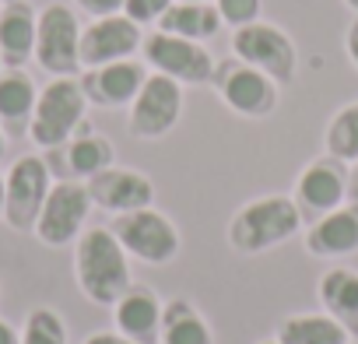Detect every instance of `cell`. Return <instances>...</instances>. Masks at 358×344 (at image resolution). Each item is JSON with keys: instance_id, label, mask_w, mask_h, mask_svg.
<instances>
[{"instance_id": "obj_1", "label": "cell", "mask_w": 358, "mask_h": 344, "mask_svg": "<svg viewBox=\"0 0 358 344\" xmlns=\"http://www.w3.org/2000/svg\"><path fill=\"white\" fill-rule=\"evenodd\" d=\"M74 281L95 306H116L134 285L130 257L113 229H85L74 246Z\"/></svg>"}, {"instance_id": "obj_2", "label": "cell", "mask_w": 358, "mask_h": 344, "mask_svg": "<svg viewBox=\"0 0 358 344\" xmlns=\"http://www.w3.org/2000/svg\"><path fill=\"white\" fill-rule=\"evenodd\" d=\"M302 229V211L285 194H267L250 204H243L229 222V243L243 257L267 253L288 239H295Z\"/></svg>"}, {"instance_id": "obj_3", "label": "cell", "mask_w": 358, "mask_h": 344, "mask_svg": "<svg viewBox=\"0 0 358 344\" xmlns=\"http://www.w3.org/2000/svg\"><path fill=\"white\" fill-rule=\"evenodd\" d=\"M85 113H88V99H85L81 81L78 78H53L36 99V113L29 123L32 144L46 148V151L64 148L78 134V127L85 123Z\"/></svg>"}, {"instance_id": "obj_4", "label": "cell", "mask_w": 358, "mask_h": 344, "mask_svg": "<svg viewBox=\"0 0 358 344\" xmlns=\"http://www.w3.org/2000/svg\"><path fill=\"white\" fill-rule=\"evenodd\" d=\"M81 22L71 4H46L36 22V64L53 78L81 74Z\"/></svg>"}, {"instance_id": "obj_5", "label": "cell", "mask_w": 358, "mask_h": 344, "mask_svg": "<svg viewBox=\"0 0 358 344\" xmlns=\"http://www.w3.org/2000/svg\"><path fill=\"white\" fill-rule=\"evenodd\" d=\"M232 57L264 71L278 85L295 81V71H299V50H295L292 36L271 22H253V25L232 29Z\"/></svg>"}, {"instance_id": "obj_6", "label": "cell", "mask_w": 358, "mask_h": 344, "mask_svg": "<svg viewBox=\"0 0 358 344\" xmlns=\"http://www.w3.org/2000/svg\"><path fill=\"white\" fill-rule=\"evenodd\" d=\"M113 236L120 239L127 257H134L141 264H151V267H165L179 257V229L172 225L169 215H162L155 208L116 215L113 218Z\"/></svg>"}, {"instance_id": "obj_7", "label": "cell", "mask_w": 358, "mask_h": 344, "mask_svg": "<svg viewBox=\"0 0 358 344\" xmlns=\"http://www.w3.org/2000/svg\"><path fill=\"white\" fill-rule=\"evenodd\" d=\"M215 92L222 95V102L236 113V116H246V120H264L278 109V99H281V85L274 78H267L264 71L243 64V60H222L215 67V78H211Z\"/></svg>"}, {"instance_id": "obj_8", "label": "cell", "mask_w": 358, "mask_h": 344, "mask_svg": "<svg viewBox=\"0 0 358 344\" xmlns=\"http://www.w3.org/2000/svg\"><path fill=\"white\" fill-rule=\"evenodd\" d=\"M141 57L155 74H165L179 85H211L215 78V57L204 43H190V39H179L169 32H151L141 43Z\"/></svg>"}, {"instance_id": "obj_9", "label": "cell", "mask_w": 358, "mask_h": 344, "mask_svg": "<svg viewBox=\"0 0 358 344\" xmlns=\"http://www.w3.org/2000/svg\"><path fill=\"white\" fill-rule=\"evenodd\" d=\"M50 165L39 155H22L4 176V225L15 232H32L39 211L50 197Z\"/></svg>"}, {"instance_id": "obj_10", "label": "cell", "mask_w": 358, "mask_h": 344, "mask_svg": "<svg viewBox=\"0 0 358 344\" xmlns=\"http://www.w3.org/2000/svg\"><path fill=\"white\" fill-rule=\"evenodd\" d=\"M92 197H88V187L78 183V180H60L50 187V197L39 211V222H36V239L50 250H60V246H71L81 239L85 232V222L92 215Z\"/></svg>"}, {"instance_id": "obj_11", "label": "cell", "mask_w": 358, "mask_h": 344, "mask_svg": "<svg viewBox=\"0 0 358 344\" xmlns=\"http://www.w3.org/2000/svg\"><path fill=\"white\" fill-rule=\"evenodd\" d=\"M179 116H183V85L148 71L137 99L130 102V120H127L130 134L141 141H158L176 130Z\"/></svg>"}, {"instance_id": "obj_12", "label": "cell", "mask_w": 358, "mask_h": 344, "mask_svg": "<svg viewBox=\"0 0 358 344\" xmlns=\"http://www.w3.org/2000/svg\"><path fill=\"white\" fill-rule=\"evenodd\" d=\"M144 32L137 22H130L127 15H106V18H92L81 29V71L92 67H106L116 60H134V53L141 50Z\"/></svg>"}, {"instance_id": "obj_13", "label": "cell", "mask_w": 358, "mask_h": 344, "mask_svg": "<svg viewBox=\"0 0 358 344\" xmlns=\"http://www.w3.org/2000/svg\"><path fill=\"white\" fill-rule=\"evenodd\" d=\"M85 187H88L92 204L109 215H130V211H144L155 204V183L137 169L109 165L99 176H92Z\"/></svg>"}, {"instance_id": "obj_14", "label": "cell", "mask_w": 358, "mask_h": 344, "mask_svg": "<svg viewBox=\"0 0 358 344\" xmlns=\"http://www.w3.org/2000/svg\"><path fill=\"white\" fill-rule=\"evenodd\" d=\"M299 211H309L316 218L337 211L341 204H348V172H344V162L337 158H316L309 162L299 180H295V197Z\"/></svg>"}, {"instance_id": "obj_15", "label": "cell", "mask_w": 358, "mask_h": 344, "mask_svg": "<svg viewBox=\"0 0 358 344\" xmlns=\"http://www.w3.org/2000/svg\"><path fill=\"white\" fill-rule=\"evenodd\" d=\"M148 78V67L137 64V60H116V64H106V67H92V71H81V88H85V99L102 106V109H123L137 99L141 85Z\"/></svg>"}, {"instance_id": "obj_16", "label": "cell", "mask_w": 358, "mask_h": 344, "mask_svg": "<svg viewBox=\"0 0 358 344\" xmlns=\"http://www.w3.org/2000/svg\"><path fill=\"white\" fill-rule=\"evenodd\" d=\"M36 22L39 11L29 0L0 4V60H4V71H22L36 57Z\"/></svg>"}, {"instance_id": "obj_17", "label": "cell", "mask_w": 358, "mask_h": 344, "mask_svg": "<svg viewBox=\"0 0 358 344\" xmlns=\"http://www.w3.org/2000/svg\"><path fill=\"white\" fill-rule=\"evenodd\" d=\"M306 250L323 260L358 253V201L341 204L337 211L316 218V225L306 232Z\"/></svg>"}, {"instance_id": "obj_18", "label": "cell", "mask_w": 358, "mask_h": 344, "mask_svg": "<svg viewBox=\"0 0 358 344\" xmlns=\"http://www.w3.org/2000/svg\"><path fill=\"white\" fill-rule=\"evenodd\" d=\"M116 309V330L137 344H148L158 337L162 327V299L148 285H130L123 299L113 306Z\"/></svg>"}, {"instance_id": "obj_19", "label": "cell", "mask_w": 358, "mask_h": 344, "mask_svg": "<svg viewBox=\"0 0 358 344\" xmlns=\"http://www.w3.org/2000/svg\"><path fill=\"white\" fill-rule=\"evenodd\" d=\"M316 295H320L323 313L334 316L358 341V271H351V267L327 271L316 285Z\"/></svg>"}, {"instance_id": "obj_20", "label": "cell", "mask_w": 358, "mask_h": 344, "mask_svg": "<svg viewBox=\"0 0 358 344\" xmlns=\"http://www.w3.org/2000/svg\"><path fill=\"white\" fill-rule=\"evenodd\" d=\"M218 29H222V15L215 8V0H208V4L176 0V4L162 15V22H158V32L190 39V43H208V39L218 36Z\"/></svg>"}, {"instance_id": "obj_21", "label": "cell", "mask_w": 358, "mask_h": 344, "mask_svg": "<svg viewBox=\"0 0 358 344\" xmlns=\"http://www.w3.org/2000/svg\"><path fill=\"white\" fill-rule=\"evenodd\" d=\"M39 88L25 71H4L0 74V123L8 134H29L32 113H36Z\"/></svg>"}, {"instance_id": "obj_22", "label": "cell", "mask_w": 358, "mask_h": 344, "mask_svg": "<svg viewBox=\"0 0 358 344\" xmlns=\"http://www.w3.org/2000/svg\"><path fill=\"white\" fill-rule=\"evenodd\" d=\"M158 341L162 344H215V334L194 302L169 299V302H162Z\"/></svg>"}, {"instance_id": "obj_23", "label": "cell", "mask_w": 358, "mask_h": 344, "mask_svg": "<svg viewBox=\"0 0 358 344\" xmlns=\"http://www.w3.org/2000/svg\"><path fill=\"white\" fill-rule=\"evenodd\" d=\"M278 344H351V334L327 313H295L281 320Z\"/></svg>"}, {"instance_id": "obj_24", "label": "cell", "mask_w": 358, "mask_h": 344, "mask_svg": "<svg viewBox=\"0 0 358 344\" xmlns=\"http://www.w3.org/2000/svg\"><path fill=\"white\" fill-rule=\"evenodd\" d=\"M64 148H67V169L74 172L78 180H85V183H88L92 176H99L102 169H109L113 158H116L113 144H109L102 134H95V130L74 134Z\"/></svg>"}, {"instance_id": "obj_25", "label": "cell", "mask_w": 358, "mask_h": 344, "mask_svg": "<svg viewBox=\"0 0 358 344\" xmlns=\"http://www.w3.org/2000/svg\"><path fill=\"white\" fill-rule=\"evenodd\" d=\"M323 148L330 158H337L344 165L358 162V102H348L330 116V123L323 130Z\"/></svg>"}, {"instance_id": "obj_26", "label": "cell", "mask_w": 358, "mask_h": 344, "mask_svg": "<svg viewBox=\"0 0 358 344\" xmlns=\"http://www.w3.org/2000/svg\"><path fill=\"white\" fill-rule=\"evenodd\" d=\"M22 344H67V323H64V316L57 309H50V306H36L25 316Z\"/></svg>"}, {"instance_id": "obj_27", "label": "cell", "mask_w": 358, "mask_h": 344, "mask_svg": "<svg viewBox=\"0 0 358 344\" xmlns=\"http://www.w3.org/2000/svg\"><path fill=\"white\" fill-rule=\"evenodd\" d=\"M215 8H218V15H222V25L243 29V25L260 22L264 0H215Z\"/></svg>"}, {"instance_id": "obj_28", "label": "cell", "mask_w": 358, "mask_h": 344, "mask_svg": "<svg viewBox=\"0 0 358 344\" xmlns=\"http://www.w3.org/2000/svg\"><path fill=\"white\" fill-rule=\"evenodd\" d=\"M172 4H176V0H127V4H123V15L144 29V25H158L162 15H165Z\"/></svg>"}, {"instance_id": "obj_29", "label": "cell", "mask_w": 358, "mask_h": 344, "mask_svg": "<svg viewBox=\"0 0 358 344\" xmlns=\"http://www.w3.org/2000/svg\"><path fill=\"white\" fill-rule=\"evenodd\" d=\"M74 4L92 18H106V15H123L127 0H74Z\"/></svg>"}, {"instance_id": "obj_30", "label": "cell", "mask_w": 358, "mask_h": 344, "mask_svg": "<svg viewBox=\"0 0 358 344\" xmlns=\"http://www.w3.org/2000/svg\"><path fill=\"white\" fill-rule=\"evenodd\" d=\"M85 344H137V341L123 337L120 330H95V334L85 337Z\"/></svg>"}, {"instance_id": "obj_31", "label": "cell", "mask_w": 358, "mask_h": 344, "mask_svg": "<svg viewBox=\"0 0 358 344\" xmlns=\"http://www.w3.org/2000/svg\"><path fill=\"white\" fill-rule=\"evenodd\" d=\"M344 50H348V60L358 67V15H355V22H351L348 32H344Z\"/></svg>"}, {"instance_id": "obj_32", "label": "cell", "mask_w": 358, "mask_h": 344, "mask_svg": "<svg viewBox=\"0 0 358 344\" xmlns=\"http://www.w3.org/2000/svg\"><path fill=\"white\" fill-rule=\"evenodd\" d=\"M0 344H22V334L8 320H0Z\"/></svg>"}, {"instance_id": "obj_33", "label": "cell", "mask_w": 358, "mask_h": 344, "mask_svg": "<svg viewBox=\"0 0 358 344\" xmlns=\"http://www.w3.org/2000/svg\"><path fill=\"white\" fill-rule=\"evenodd\" d=\"M4 151H8V130H4V123H0V158H4Z\"/></svg>"}, {"instance_id": "obj_34", "label": "cell", "mask_w": 358, "mask_h": 344, "mask_svg": "<svg viewBox=\"0 0 358 344\" xmlns=\"http://www.w3.org/2000/svg\"><path fill=\"white\" fill-rule=\"evenodd\" d=\"M0 222H4V172H0Z\"/></svg>"}, {"instance_id": "obj_35", "label": "cell", "mask_w": 358, "mask_h": 344, "mask_svg": "<svg viewBox=\"0 0 358 344\" xmlns=\"http://www.w3.org/2000/svg\"><path fill=\"white\" fill-rule=\"evenodd\" d=\"M344 4H348V8H351V11L358 15V0H344Z\"/></svg>"}, {"instance_id": "obj_36", "label": "cell", "mask_w": 358, "mask_h": 344, "mask_svg": "<svg viewBox=\"0 0 358 344\" xmlns=\"http://www.w3.org/2000/svg\"><path fill=\"white\" fill-rule=\"evenodd\" d=\"M260 344H278V337H274V341H260Z\"/></svg>"}, {"instance_id": "obj_37", "label": "cell", "mask_w": 358, "mask_h": 344, "mask_svg": "<svg viewBox=\"0 0 358 344\" xmlns=\"http://www.w3.org/2000/svg\"><path fill=\"white\" fill-rule=\"evenodd\" d=\"M194 4H208V0H194Z\"/></svg>"}, {"instance_id": "obj_38", "label": "cell", "mask_w": 358, "mask_h": 344, "mask_svg": "<svg viewBox=\"0 0 358 344\" xmlns=\"http://www.w3.org/2000/svg\"><path fill=\"white\" fill-rule=\"evenodd\" d=\"M0 74H4V60H0Z\"/></svg>"}, {"instance_id": "obj_39", "label": "cell", "mask_w": 358, "mask_h": 344, "mask_svg": "<svg viewBox=\"0 0 358 344\" xmlns=\"http://www.w3.org/2000/svg\"><path fill=\"white\" fill-rule=\"evenodd\" d=\"M0 4H11V0H0Z\"/></svg>"}]
</instances>
